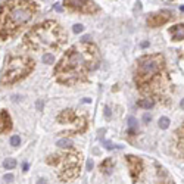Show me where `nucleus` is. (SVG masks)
Here are the masks:
<instances>
[{
    "label": "nucleus",
    "mask_w": 184,
    "mask_h": 184,
    "mask_svg": "<svg viewBox=\"0 0 184 184\" xmlns=\"http://www.w3.org/2000/svg\"><path fill=\"white\" fill-rule=\"evenodd\" d=\"M97 49L89 41H82L81 44L74 46L56 66L58 80L66 84H74L82 80L90 69L97 68Z\"/></svg>",
    "instance_id": "nucleus-1"
},
{
    "label": "nucleus",
    "mask_w": 184,
    "mask_h": 184,
    "mask_svg": "<svg viewBox=\"0 0 184 184\" xmlns=\"http://www.w3.org/2000/svg\"><path fill=\"white\" fill-rule=\"evenodd\" d=\"M34 13V6L27 0H9L0 8V37L12 35L27 24Z\"/></svg>",
    "instance_id": "nucleus-2"
},
{
    "label": "nucleus",
    "mask_w": 184,
    "mask_h": 184,
    "mask_svg": "<svg viewBox=\"0 0 184 184\" xmlns=\"http://www.w3.org/2000/svg\"><path fill=\"white\" fill-rule=\"evenodd\" d=\"M66 40L65 31L53 21L37 25L25 35V43L34 50H50L58 49Z\"/></svg>",
    "instance_id": "nucleus-3"
},
{
    "label": "nucleus",
    "mask_w": 184,
    "mask_h": 184,
    "mask_svg": "<svg viewBox=\"0 0 184 184\" xmlns=\"http://www.w3.org/2000/svg\"><path fill=\"white\" fill-rule=\"evenodd\" d=\"M33 60L25 56H12L6 60L2 74V84H13L28 75L33 69Z\"/></svg>",
    "instance_id": "nucleus-4"
},
{
    "label": "nucleus",
    "mask_w": 184,
    "mask_h": 184,
    "mask_svg": "<svg viewBox=\"0 0 184 184\" xmlns=\"http://www.w3.org/2000/svg\"><path fill=\"white\" fill-rule=\"evenodd\" d=\"M47 162L52 163V165H58L59 177L63 181L72 180L80 171V155H77V153L62 155V156L55 155V156H50L47 159Z\"/></svg>",
    "instance_id": "nucleus-5"
},
{
    "label": "nucleus",
    "mask_w": 184,
    "mask_h": 184,
    "mask_svg": "<svg viewBox=\"0 0 184 184\" xmlns=\"http://www.w3.org/2000/svg\"><path fill=\"white\" fill-rule=\"evenodd\" d=\"M162 62L163 59L159 55H153V56H146V58H141L138 60V68H137V75H136V80L138 82H144L155 75L162 66Z\"/></svg>",
    "instance_id": "nucleus-6"
},
{
    "label": "nucleus",
    "mask_w": 184,
    "mask_h": 184,
    "mask_svg": "<svg viewBox=\"0 0 184 184\" xmlns=\"http://www.w3.org/2000/svg\"><path fill=\"white\" fill-rule=\"evenodd\" d=\"M65 5L71 8V9H75V11H80V12H96L97 8L94 6V3L89 2V0H65Z\"/></svg>",
    "instance_id": "nucleus-7"
},
{
    "label": "nucleus",
    "mask_w": 184,
    "mask_h": 184,
    "mask_svg": "<svg viewBox=\"0 0 184 184\" xmlns=\"http://www.w3.org/2000/svg\"><path fill=\"white\" fill-rule=\"evenodd\" d=\"M171 18V12L169 11H161L158 13H153L147 18V25L150 27H159L162 24H165Z\"/></svg>",
    "instance_id": "nucleus-8"
},
{
    "label": "nucleus",
    "mask_w": 184,
    "mask_h": 184,
    "mask_svg": "<svg viewBox=\"0 0 184 184\" xmlns=\"http://www.w3.org/2000/svg\"><path fill=\"white\" fill-rule=\"evenodd\" d=\"M127 162H128V166H130V169H131V177L133 178H136L138 174H140V169H141V163L138 161L137 158H134V156H127Z\"/></svg>",
    "instance_id": "nucleus-9"
},
{
    "label": "nucleus",
    "mask_w": 184,
    "mask_h": 184,
    "mask_svg": "<svg viewBox=\"0 0 184 184\" xmlns=\"http://www.w3.org/2000/svg\"><path fill=\"white\" fill-rule=\"evenodd\" d=\"M11 127H12L11 116H9V114H8L5 109H2V111H0V133L9 131Z\"/></svg>",
    "instance_id": "nucleus-10"
},
{
    "label": "nucleus",
    "mask_w": 184,
    "mask_h": 184,
    "mask_svg": "<svg viewBox=\"0 0 184 184\" xmlns=\"http://www.w3.org/2000/svg\"><path fill=\"white\" fill-rule=\"evenodd\" d=\"M171 34H173V40H183L184 38V25H175L171 28Z\"/></svg>",
    "instance_id": "nucleus-11"
},
{
    "label": "nucleus",
    "mask_w": 184,
    "mask_h": 184,
    "mask_svg": "<svg viewBox=\"0 0 184 184\" xmlns=\"http://www.w3.org/2000/svg\"><path fill=\"white\" fill-rule=\"evenodd\" d=\"M74 118V112L71 111V109H68V111H63L60 115H59V122L60 124H65V122H68V121H71Z\"/></svg>",
    "instance_id": "nucleus-12"
},
{
    "label": "nucleus",
    "mask_w": 184,
    "mask_h": 184,
    "mask_svg": "<svg viewBox=\"0 0 184 184\" xmlns=\"http://www.w3.org/2000/svg\"><path fill=\"white\" fill-rule=\"evenodd\" d=\"M128 127H130V134L134 136V133H136V130H137V119H136L134 116H130V118H128Z\"/></svg>",
    "instance_id": "nucleus-13"
},
{
    "label": "nucleus",
    "mask_w": 184,
    "mask_h": 184,
    "mask_svg": "<svg viewBox=\"0 0 184 184\" xmlns=\"http://www.w3.org/2000/svg\"><path fill=\"white\" fill-rule=\"evenodd\" d=\"M56 146L62 147V149H66V147H72V140H71V138H60V140H58Z\"/></svg>",
    "instance_id": "nucleus-14"
},
{
    "label": "nucleus",
    "mask_w": 184,
    "mask_h": 184,
    "mask_svg": "<svg viewBox=\"0 0 184 184\" xmlns=\"http://www.w3.org/2000/svg\"><path fill=\"white\" fill-rule=\"evenodd\" d=\"M153 102L152 100H149V99H143V100H138L137 102V106H140V108H144V109H150V108H153Z\"/></svg>",
    "instance_id": "nucleus-15"
},
{
    "label": "nucleus",
    "mask_w": 184,
    "mask_h": 184,
    "mask_svg": "<svg viewBox=\"0 0 184 184\" xmlns=\"http://www.w3.org/2000/svg\"><path fill=\"white\" fill-rule=\"evenodd\" d=\"M3 166L6 169H13L16 166V161L13 158H8V159H5V162H3Z\"/></svg>",
    "instance_id": "nucleus-16"
},
{
    "label": "nucleus",
    "mask_w": 184,
    "mask_h": 184,
    "mask_svg": "<svg viewBox=\"0 0 184 184\" xmlns=\"http://www.w3.org/2000/svg\"><path fill=\"white\" fill-rule=\"evenodd\" d=\"M114 165V161L112 159H106V161L100 165V169H103L106 174H111V171H109V166H112Z\"/></svg>",
    "instance_id": "nucleus-17"
},
{
    "label": "nucleus",
    "mask_w": 184,
    "mask_h": 184,
    "mask_svg": "<svg viewBox=\"0 0 184 184\" xmlns=\"http://www.w3.org/2000/svg\"><path fill=\"white\" fill-rule=\"evenodd\" d=\"M159 127H161L162 130H166V128L169 127V118H166V116H162L161 119H159Z\"/></svg>",
    "instance_id": "nucleus-18"
},
{
    "label": "nucleus",
    "mask_w": 184,
    "mask_h": 184,
    "mask_svg": "<svg viewBox=\"0 0 184 184\" xmlns=\"http://www.w3.org/2000/svg\"><path fill=\"white\" fill-rule=\"evenodd\" d=\"M55 62V56L52 55V53H46V55H43V63H53Z\"/></svg>",
    "instance_id": "nucleus-19"
},
{
    "label": "nucleus",
    "mask_w": 184,
    "mask_h": 184,
    "mask_svg": "<svg viewBox=\"0 0 184 184\" xmlns=\"http://www.w3.org/2000/svg\"><path fill=\"white\" fill-rule=\"evenodd\" d=\"M19 143H21L19 136H12V137H11V146L16 147V146H19Z\"/></svg>",
    "instance_id": "nucleus-20"
},
{
    "label": "nucleus",
    "mask_w": 184,
    "mask_h": 184,
    "mask_svg": "<svg viewBox=\"0 0 184 184\" xmlns=\"http://www.w3.org/2000/svg\"><path fill=\"white\" fill-rule=\"evenodd\" d=\"M72 31H74L75 34H78V33H82V31H84V27H82L81 24H75V25L72 27Z\"/></svg>",
    "instance_id": "nucleus-21"
},
{
    "label": "nucleus",
    "mask_w": 184,
    "mask_h": 184,
    "mask_svg": "<svg viewBox=\"0 0 184 184\" xmlns=\"http://www.w3.org/2000/svg\"><path fill=\"white\" fill-rule=\"evenodd\" d=\"M3 180H5L6 183H11V181H13V175H12V174H5Z\"/></svg>",
    "instance_id": "nucleus-22"
},
{
    "label": "nucleus",
    "mask_w": 184,
    "mask_h": 184,
    "mask_svg": "<svg viewBox=\"0 0 184 184\" xmlns=\"http://www.w3.org/2000/svg\"><path fill=\"white\" fill-rule=\"evenodd\" d=\"M105 116H106L108 119H109V118L112 116V112H111V109H109V106H106V108H105Z\"/></svg>",
    "instance_id": "nucleus-23"
},
{
    "label": "nucleus",
    "mask_w": 184,
    "mask_h": 184,
    "mask_svg": "<svg viewBox=\"0 0 184 184\" xmlns=\"http://www.w3.org/2000/svg\"><path fill=\"white\" fill-rule=\"evenodd\" d=\"M150 119H152V116H150L149 114H144V115H143V121H144L146 124H149V122H150Z\"/></svg>",
    "instance_id": "nucleus-24"
},
{
    "label": "nucleus",
    "mask_w": 184,
    "mask_h": 184,
    "mask_svg": "<svg viewBox=\"0 0 184 184\" xmlns=\"http://www.w3.org/2000/svg\"><path fill=\"white\" fill-rule=\"evenodd\" d=\"M93 166H94V162H93L92 159H89V161H87V169L90 171V169H93Z\"/></svg>",
    "instance_id": "nucleus-25"
},
{
    "label": "nucleus",
    "mask_w": 184,
    "mask_h": 184,
    "mask_svg": "<svg viewBox=\"0 0 184 184\" xmlns=\"http://www.w3.org/2000/svg\"><path fill=\"white\" fill-rule=\"evenodd\" d=\"M55 9H56L58 12H62V11H63V9H62V6H60L59 3H55Z\"/></svg>",
    "instance_id": "nucleus-26"
},
{
    "label": "nucleus",
    "mask_w": 184,
    "mask_h": 184,
    "mask_svg": "<svg viewBox=\"0 0 184 184\" xmlns=\"http://www.w3.org/2000/svg\"><path fill=\"white\" fill-rule=\"evenodd\" d=\"M41 108H43V102H41V100H38V102H37V109H38V111H41Z\"/></svg>",
    "instance_id": "nucleus-27"
},
{
    "label": "nucleus",
    "mask_w": 184,
    "mask_h": 184,
    "mask_svg": "<svg viewBox=\"0 0 184 184\" xmlns=\"http://www.w3.org/2000/svg\"><path fill=\"white\" fill-rule=\"evenodd\" d=\"M89 40H90V35H84L82 37V41H89Z\"/></svg>",
    "instance_id": "nucleus-28"
},
{
    "label": "nucleus",
    "mask_w": 184,
    "mask_h": 184,
    "mask_svg": "<svg viewBox=\"0 0 184 184\" xmlns=\"http://www.w3.org/2000/svg\"><path fill=\"white\" fill-rule=\"evenodd\" d=\"M149 46V43H147V41H143V43H141V47H147Z\"/></svg>",
    "instance_id": "nucleus-29"
},
{
    "label": "nucleus",
    "mask_w": 184,
    "mask_h": 184,
    "mask_svg": "<svg viewBox=\"0 0 184 184\" xmlns=\"http://www.w3.org/2000/svg\"><path fill=\"white\" fill-rule=\"evenodd\" d=\"M180 106H181V109H184V99L181 100V103H180Z\"/></svg>",
    "instance_id": "nucleus-30"
},
{
    "label": "nucleus",
    "mask_w": 184,
    "mask_h": 184,
    "mask_svg": "<svg viewBox=\"0 0 184 184\" xmlns=\"http://www.w3.org/2000/svg\"><path fill=\"white\" fill-rule=\"evenodd\" d=\"M180 11H183V12H184V6H180Z\"/></svg>",
    "instance_id": "nucleus-31"
}]
</instances>
